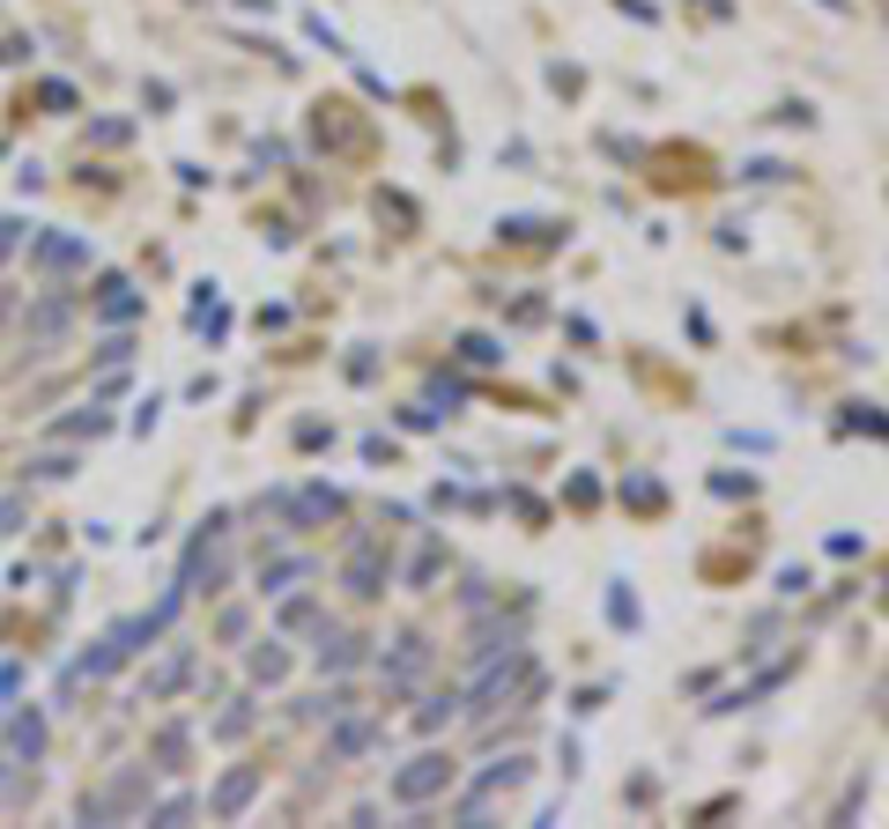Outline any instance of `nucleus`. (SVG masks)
<instances>
[{
	"instance_id": "7ed1b4c3",
	"label": "nucleus",
	"mask_w": 889,
	"mask_h": 829,
	"mask_svg": "<svg viewBox=\"0 0 889 829\" xmlns=\"http://www.w3.org/2000/svg\"><path fill=\"white\" fill-rule=\"evenodd\" d=\"M245 793H252V770H238V778H230V785H222V793H216V807H222V815H230V807H245Z\"/></svg>"
},
{
	"instance_id": "f257e3e1",
	"label": "nucleus",
	"mask_w": 889,
	"mask_h": 829,
	"mask_svg": "<svg viewBox=\"0 0 889 829\" xmlns=\"http://www.w3.org/2000/svg\"><path fill=\"white\" fill-rule=\"evenodd\" d=\"M438 785H452V763H445V756H416V763L394 778V800H430Z\"/></svg>"
},
{
	"instance_id": "f03ea898",
	"label": "nucleus",
	"mask_w": 889,
	"mask_h": 829,
	"mask_svg": "<svg viewBox=\"0 0 889 829\" xmlns=\"http://www.w3.org/2000/svg\"><path fill=\"white\" fill-rule=\"evenodd\" d=\"M348 578H356V592H378V556H370V548H364V556L348 563Z\"/></svg>"
},
{
	"instance_id": "20e7f679",
	"label": "nucleus",
	"mask_w": 889,
	"mask_h": 829,
	"mask_svg": "<svg viewBox=\"0 0 889 829\" xmlns=\"http://www.w3.org/2000/svg\"><path fill=\"white\" fill-rule=\"evenodd\" d=\"M15 748L38 756V748H45V726H38V718H15Z\"/></svg>"
}]
</instances>
